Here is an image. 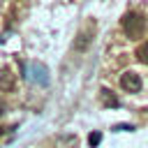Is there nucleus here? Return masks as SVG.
Instances as JSON below:
<instances>
[{"instance_id": "nucleus-1", "label": "nucleus", "mask_w": 148, "mask_h": 148, "mask_svg": "<svg viewBox=\"0 0 148 148\" xmlns=\"http://www.w3.org/2000/svg\"><path fill=\"white\" fill-rule=\"evenodd\" d=\"M120 25H123V32H125L127 39H139L143 35V30H146V18L141 14H136V12H127L123 16Z\"/></svg>"}, {"instance_id": "nucleus-2", "label": "nucleus", "mask_w": 148, "mask_h": 148, "mask_svg": "<svg viewBox=\"0 0 148 148\" xmlns=\"http://www.w3.org/2000/svg\"><path fill=\"white\" fill-rule=\"evenodd\" d=\"M25 79L37 86H49V69L42 62H28L25 65Z\"/></svg>"}, {"instance_id": "nucleus-3", "label": "nucleus", "mask_w": 148, "mask_h": 148, "mask_svg": "<svg viewBox=\"0 0 148 148\" xmlns=\"http://www.w3.org/2000/svg\"><path fill=\"white\" fill-rule=\"evenodd\" d=\"M141 76L136 74V72H125L123 76H120V88L125 90V92H139L141 90Z\"/></svg>"}, {"instance_id": "nucleus-4", "label": "nucleus", "mask_w": 148, "mask_h": 148, "mask_svg": "<svg viewBox=\"0 0 148 148\" xmlns=\"http://www.w3.org/2000/svg\"><path fill=\"white\" fill-rule=\"evenodd\" d=\"M92 32H95V23L90 21V23H88V28H86V30H81V32L76 35V39H74V49H76V51L88 49V46H90V42H92Z\"/></svg>"}, {"instance_id": "nucleus-5", "label": "nucleus", "mask_w": 148, "mask_h": 148, "mask_svg": "<svg viewBox=\"0 0 148 148\" xmlns=\"http://www.w3.org/2000/svg\"><path fill=\"white\" fill-rule=\"evenodd\" d=\"M99 102L104 104V106H109V109H116V106H120V102H118V97L109 90V88H102L99 90Z\"/></svg>"}, {"instance_id": "nucleus-6", "label": "nucleus", "mask_w": 148, "mask_h": 148, "mask_svg": "<svg viewBox=\"0 0 148 148\" xmlns=\"http://www.w3.org/2000/svg\"><path fill=\"white\" fill-rule=\"evenodd\" d=\"M136 58H139L141 62H146V65H148V39L136 49Z\"/></svg>"}, {"instance_id": "nucleus-7", "label": "nucleus", "mask_w": 148, "mask_h": 148, "mask_svg": "<svg viewBox=\"0 0 148 148\" xmlns=\"http://www.w3.org/2000/svg\"><path fill=\"white\" fill-rule=\"evenodd\" d=\"M0 86H2V88H12V76H7L5 69L0 72Z\"/></svg>"}, {"instance_id": "nucleus-8", "label": "nucleus", "mask_w": 148, "mask_h": 148, "mask_svg": "<svg viewBox=\"0 0 148 148\" xmlns=\"http://www.w3.org/2000/svg\"><path fill=\"white\" fill-rule=\"evenodd\" d=\"M99 141H102V134H99V132H92V134L88 136V143H90V148H95Z\"/></svg>"}, {"instance_id": "nucleus-9", "label": "nucleus", "mask_w": 148, "mask_h": 148, "mask_svg": "<svg viewBox=\"0 0 148 148\" xmlns=\"http://www.w3.org/2000/svg\"><path fill=\"white\" fill-rule=\"evenodd\" d=\"M113 130H118V132H120V130H125V132H132L134 127H132V125H116Z\"/></svg>"}]
</instances>
